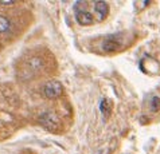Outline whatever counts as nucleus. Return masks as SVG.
<instances>
[{
    "instance_id": "7",
    "label": "nucleus",
    "mask_w": 160,
    "mask_h": 154,
    "mask_svg": "<svg viewBox=\"0 0 160 154\" xmlns=\"http://www.w3.org/2000/svg\"><path fill=\"white\" fill-rule=\"evenodd\" d=\"M100 111L102 113V115L105 118H108L110 115V106H109V102L108 99H102L101 103H100Z\"/></svg>"
},
{
    "instance_id": "4",
    "label": "nucleus",
    "mask_w": 160,
    "mask_h": 154,
    "mask_svg": "<svg viewBox=\"0 0 160 154\" xmlns=\"http://www.w3.org/2000/svg\"><path fill=\"white\" fill-rule=\"evenodd\" d=\"M75 17H77V21L81 26H90L94 23L92 14L88 11H77L75 12Z\"/></svg>"
},
{
    "instance_id": "2",
    "label": "nucleus",
    "mask_w": 160,
    "mask_h": 154,
    "mask_svg": "<svg viewBox=\"0 0 160 154\" xmlns=\"http://www.w3.org/2000/svg\"><path fill=\"white\" fill-rule=\"evenodd\" d=\"M62 92H63V87H62V83L58 81H50L44 86V95L50 99L59 96Z\"/></svg>"
},
{
    "instance_id": "8",
    "label": "nucleus",
    "mask_w": 160,
    "mask_h": 154,
    "mask_svg": "<svg viewBox=\"0 0 160 154\" xmlns=\"http://www.w3.org/2000/svg\"><path fill=\"white\" fill-rule=\"evenodd\" d=\"M151 109H152V111H159L160 110V98L159 96H152V99H151Z\"/></svg>"
},
{
    "instance_id": "11",
    "label": "nucleus",
    "mask_w": 160,
    "mask_h": 154,
    "mask_svg": "<svg viewBox=\"0 0 160 154\" xmlns=\"http://www.w3.org/2000/svg\"><path fill=\"white\" fill-rule=\"evenodd\" d=\"M15 2H0V4H3V6H12Z\"/></svg>"
},
{
    "instance_id": "1",
    "label": "nucleus",
    "mask_w": 160,
    "mask_h": 154,
    "mask_svg": "<svg viewBox=\"0 0 160 154\" xmlns=\"http://www.w3.org/2000/svg\"><path fill=\"white\" fill-rule=\"evenodd\" d=\"M122 40H121V35H110L102 42V51L104 52H117L118 50H121L122 47Z\"/></svg>"
},
{
    "instance_id": "9",
    "label": "nucleus",
    "mask_w": 160,
    "mask_h": 154,
    "mask_svg": "<svg viewBox=\"0 0 160 154\" xmlns=\"http://www.w3.org/2000/svg\"><path fill=\"white\" fill-rule=\"evenodd\" d=\"M30 67L32 68V70L41 68L42 67V60L39 59V58H32V59L30 60Z\"/></svg>"
},
{
    "instance_id": "3",
    "label": "nucleus",
    "mask_w": 160,
    "mask_h": 154,
    "mask_svg": "<svg viewBox=\"0 0 160 154\" xmlns=\"http://www.w3.org/2000/svg\"><path fill=\"white\" fill-rule=\"evenodd\" d=\"M41 123L44 127H47V129L51 130L58 125V118H57V115H54L52 113H44L41 117Z\"/></svg>"
},
{
    "instance_id": "10",
    "label": "nucleus",
    "mask_w": 160,
    "mask_h": 154,
    "mask_svg": "<svg viewBox=\"0 0 160 154\" xmlns=\"http://www.w3.org/2000/svg\"><path fill=\"white\" fill-rule=\"evenodd\" d=\"M86 6L88 4L85 3V2H78L77 4H75V12L77 11H86Z\"/></svg>"
},
{
    "instance_id": "5",
    "label": "nucleus",
    "mask_w": 160,
    "mask_h": 154,
    "mask_svg": "<svg viewBox=\"0 0 160 154\" xmlns=\"http://www.w3.org/2000/svg\"><path fill=\"white\" fill-rule=\"evenodd\" d=\"M96 14L98 15V20H105L109 14V6L105 2H97L94 4Z\"/></svg>"
},
{
    "instance_id": "6",
    "label": "nucleus",
    "mask_w": 160,
    "mask_h": 154,
    "mask_svg": "<svg viewBox=\"0 0 160 154\" xmlns=\"http://www.w3.org/2000/svg\"><path fill=\"white\" fill-rule=\"evenodd\" d=\"M11 30V21L8 17L0 15V34H6Z\"/></svg>"
}]
</instances>
